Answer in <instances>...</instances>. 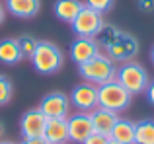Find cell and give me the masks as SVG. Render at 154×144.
<instances>
[{"label": "cell", "mask_w": 154, "mask_h": 144, "mask_svg": "<svg viewBox=\"0 0 154 144\" xmlns=\"http://www.w3.org/2000/svg\"><path fill=\"white\" fill-rule=\"evenodd\" d=\"M78 72H80V76H82L84 82L94 84V86H102V84H105V82L115 80L117 64L105 53H100L98 57H94L92 61L80 64Z\"/></svg>", "instance_id": "cell-1"}, {"label": "cell", "mask_w": 154, "mask_h": 144, "mask_svg": "<svg viewBox=\"0 0 154 144\" xmlns=\"http://www.w3.org/2000/svg\"><path fill=\"white\" fill-rule=\"evenodd\" d=\"M115 80L123 88H127L133 95L144 94L148 84H150V76H148L146 68H144L143 64H139V62H135V61L121 62V66H117Z\"/></svg>", "instance_id": "cell-2"}, {"label": "cell", "mask_w": 154, "mask_h": 144, "mask_svg": "<svg viewBox=\"0 0 154 144\" xmlns=\"http://www.w3.org/2000/svg\"><path fill=\"white\" fill-rule=\"evenodd\" d=\"M131 101H133V94L127 88L121 86L117 80L98 86V107H105L109 111L121 113L131 105Z\"/></svg>", "instance_id": "cell-3"}, {"label": "cell", "mask_w": 154, "mask_h": 144, "mask_svg": "<svg viewBox=\"0 0 154 144\" xmlns=\"http://www.w3.org/2000/svg\"><path fill=\"white\" fill-rule=\"evenodd\" d=\"M29 61L39 74H55L63 66V53L55 43L39 41Z\"/></svg>", "instance_id": "cell-4"}, {"label": "cell", "mask_w": 154, "mask_h": 144, "mask_svg": "<svg viewBox=\"0 0 154 144\" xmlns=\"http://www.w3.org/2000/svg\"><path fill=\"white\" fill-rule=\"evenodd\" d=\"M103 23H105L103 22V14H100V12L92 10V8H88V6H84L70 26H72V31L76 33V37L96 39V37H98V33L102 31Z\"/></svg>", "instance_id": "cell-5"}, {"label": "cell", "mask_w": 154, "mask_h": 144, "mask_svg": "<svg viewBox=\"0 0 154 144\" xmlns=\"http://www.w3.org/2000/svg\"><path fill=\"white\" fill-rule=\"evenodd\" d=\"M103 51L113 62L133 61V57H137V53H139V39H137L135 35H131V33L121 29V33L115 37V41L109 47H105Z\"/></svg>", "instance_id": "cell-6"}, {"label": "cell", "mask_w": 154, "mask_h": 144, "mask_svg": "<svg viewBox=\"0 0 154 144\" xmlns=\"http://www.w3.org/2000/svg\"><path fill=\"white\" fill-rule=\"evenodd\" d=\"M70 98L63 92H51L41 99L37 109L47 119H68L70 117Z\"/></svg>", "instance_id": "cell-7"}, {"label": "cell", "mask_w": 154, "mask_h": 144, "mask_svg": "<svg viewBox=\"0 0 154 144\" xmlns=\"http://www.w3.org/2000/svg\"><path fill=\"white\" fill-rule=\"evenodd\" d=\"M70 103L78 111L92 113L98 107V86L88 84V82H82L78 86H74V90L70 94Z\"/></svg>", "instance_id": "cell-8"}, {"label": "cell", "mask_w": 154, "mask_h": 144, "mask_svg": "<svg viewBox=\"0 0 154 144\" xmlns=\"http://www.w3.org/2000/svg\"><path fill=\"white\" fill-rule=\"evenodd\" d=\"M68 123V142L74 144H82L94 133V127H92V117L90 113H84V111H78V113L70 115L66 119Z\"/></svg>", "instance_id": "cell-9"}, {"label": "cell", "mask_w": 154, "mask_h": 144, "mask_svg": "<svg viewBox=\"0 0 154 144\" xmlns=\"http://www.w3.org/2000/svg\"><path fill=\"white\" fill-rule=\"evenodd\" d=\"M45 125H47V117L35 107V109H29L22 115V119H20V133H22L23 138H37V136H43Z\"/></svg>", "instance_id": "cell-10"}, {"label": "cell", "mask_w": 154, "mask_h": 144, "mask_svg": "<svg viewBox=\"0 0 154 144\" xmlns=\"http://www.w3.org/2000/svg\"><path fill=\"white\" fill-rule=\"evenodd\" d=\"M102 53L98 41L90 37H76V41L70 45V58L76 62V64H84V62L92 61L94 57Z\"/></svg>", "instance_id": "cell-11"}, {"label": "cell", "mask_w": 154, "mask_h": 144, "mask_svg": "<svg viewBox=\"0 0 154 144\" xmlns=\"http://www.w3.org/2000/svg\"><path fill=\"white\" fill-rule=\"evenodd\" d=\"M90 117H92V127H94V133L103 134V136H109L111 129L115 127L117 119H119V113L109 111V109H105V107H96V109L90 113Z\"/></svg>", "instance_id": "cell-12"}, {"label": "cell", "mask_w": 154, "mask_h": 144, "mask_svg": "<svg viewBox=\"0 0 154 144\" xmlns=\"http://www.w3.org/2000/svg\"><path fill=\"white\" fill-rule=\"evenodd\" d=\"M6 10L14 18L31 20L41 10V0H6Z\"/></svg>", "instance_id": "cell-13"}, {"label": "cell", "mask_w": 154, "mask_h": 144, "mask_svg": "<svg viewBox=\"0 0 154 144\" xmlns=\"http://www.w3.org/2000/svg\"><path fill=\"white\" fill-rule=\"evenodd\" d=\"M43 138L49 144H68V123H66V119H47Z\"/></svg>", "instance_id": "cell-14"}, {"label": "cell", "mask_w": 154, "mask_h": 144, "mask_svg": "<svg viewBox=\"0 0 154 144\" xmlns=\"http://www.w3.org/2000/svg\"><path fill=\"white\" fill-rule=\"evenodd\" d=\"M82 8H84V2H80V0H57L55 6H53V12L60 22L72 23Z\"/></svg>", "instance_id": "cell-15"}, {"label": "cell", "mask_w": 154, "mask_h": 144, "mask_svg": "<svg viewBox=\"0 0 154 144\" xmlns=\"http://www.w3.org/2000/svg\"><path fill=\"white\" fill-rule=\"evenodd\" d=\"M109 138L121 144H135V123L129 119H117L115 127L109 133Z\"/></svg>", "instance_id": "cell-16"}, {"label": "cell", "mask_w": 154, "mask_h": 144, "mask_svg": "<svg viewBox=\"0 0 154 144\" xmlns=\"http://www.w3.org/2000/svg\"><path fill=\"white\" fill-rule=\"evenodd\" d=\"M22 51L18 47V41L16 39H2L0 41V62L2 64H18L22 61Z\"/></svg>", "instance_id": "cell-17"}, {"label": "cell", "mask_w": 154, "mask_h": 144, "mask_svg": "<svg viewBox=\"0 0 154 144\" xmlns=\"http://www.w3.org/2000/svg\"><path fill=\"white\" fill-rule=\"evenodd\" d=\"M135 144H154V119L135 123Z\"/></svg>", "instance_id": "cell-18"}, {"label": "cell", "mask_w": 154, "mask_h": 144, "mask_svg": "<svg viewBox=\"0 0 154 144\" xmlns=\"http://www.w3.org/2000/svg\"><path fill=\"white\" fill-rule=\"evenodd\" d=\"M12 95H14V86H12V80L8 76L0 74V107L8 105L12 101Z\"/></svg>", "instance_id": "cell-19"}, {"label": "cell", "mask_w": 154, "mask_h": 144, "mask_svg": "<svg viewBox=\"0 0 154 144\" xmlns=\"http://www.w3.org/2000/svg\"><path fill=\"white\" fill-rule=\"evenodd\" d=\"M16 41H18V47H20V51H22L23 58H31V55H33L35 47H37V43H39L37 39H33L31 35H22V37H18Z\"/></svg>", "instance_id": "cell-20"}, {"label": "cell", "mask_w": 154, "mask_h": 144, "mask_svg": "<svg viewBox=\"0 0 154 144\" xmlns=\"http://www.w3.org/2000/svg\"><path fill=\"white\" fill-rule=\"evenodd\" d=\"M113 4H115V0H84V6L92 8L100 14H107L113 8Z\"/></svg>", "instance_id": "cell-21"}, {"label": "cell", "mask_w": 154, "mask_h": 144, "mask_svg": "<svg viewBox=\"0 0 154 144\" xmlns=\"http://www.w3.org/2000/svg\"><path fill=\"white\" fill-rule=\"evenodd\" d=\"M107 142H109V136H103V134H98V133H92L82 144H107Z\"/></svg>", "instance_id": "cell-22"}, {"label": "cell", "mask_w": 154, "mask_h": 144, "mask_svg": "<svg viewBox=\"0 0 154 144\" xmlns=\"http://www.w3.org/2000/svg\"><path fill=\"white\" fill-rule=\"evenodd\" d=\"M137 6L140 12H152L154 10V0H137Z\"/></svg>", "instance_id": "cell-23"}, {"label": "cell", "mask_w": 154, "mask_h": 144, "mask_svg": "<svg viewBox=\"0 0 154 144\" xmlns=\"http://www.w3.org/2000/svg\"><path fill=\"white\" fill-rule=\"evenodd\" d=\"M20 144H49V142H47L43 136H37V138H23Z\"/></svg>", "instance_id": "cell-24"}, {"label": "cell", "mask_w": 154, "mask_h": 144, "mask_svg": "<svg viewBox=\"0 0 154 144\" xmlns=\"http://www.w3.org/2000/svg\"><path fill=\"white\" fill-rule=\"evenodd\" d=\"M144 94H146L148 103H152V105H154V80L148 84V88H146V92H144Z\"/></svg>", "instance_id": "cell-25"}, {"label": "cell", "mask_w": 154, "mask_h": 144, "mask_svg": "<svg viewBox=\"0 0 154 144\" xmlns=\"http://www.w3.org/2000/svg\"><path fill=\"white\" fill-rule=\"evenodd\" d=\"M4 20H6V8H4L2 4H0V26L4 23Z\"/></svg>", "instance_id": "cell-26"}, {"label": "cell", "mask_w": 154, "mask_h": 144, "mask_svg": "<svg viewBox=\"0 0 154 144\" xmlns=\"http://www.w3.org/2000/svg\"><path fill=\"white\" fill-rule=\"evenodd\" d=\"M0 144H18V142H14V140H4V138H2V140H0Z\"/></svg>", "instance_id": "cell-27"}, {"label": "cell", "mask_w": 154, "mask_h": 144, "mask_svg": "<svg viewBox=\"0 0 154 144\" xmlns=\"http://www.w3.org/2000/svg\"><path fill=\"white\" fill-rule=\"evenodd\" d=\"M2 134H4V123H0V140H2Z\"/></svg>", "instance_id": "cell-28"}, {"label": "cell", "mask_w": 154, "mask_h": 144, "mask_svg": "<svg viewBox=\"0 0 154 144\" xmlns=\"http://www.w3.org/2000/svg\"><path fill=\"white\" fill-rule=\"evenodd\" d=\"M150 61H152V64H154V47L150 49Z\"/></svg>", "instance_id": "cell-29"}, {"label": "cell", "mask_w": 154, "mask_h": 144, "mask_svg": "<svg viewBox=\"0 0 154 144\" xmlns=\"http://www.w3.org/2000/svg\"><path fill=\"white\" fill-rule=\"evenodd\" d=\"M107 144H121V142H115V140H111V138H109V142Z\"/></svg>", "instance_id": "cell-30"}]
</instances>
